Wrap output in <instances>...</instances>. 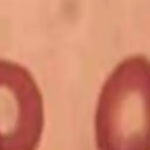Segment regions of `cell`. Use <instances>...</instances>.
Returning a JSON list of instances; mask_svg holds the SVG:
<instances>
[{
    "label": "cell",
    "mask_w": 150,
    "mask_h": 150,
    "mask_svg": "<svg viewBox=\"0 0 150 150\" xmlns=\"http://www.w3.org/2000/svg\"><path fill=\"white\" fill-rule=\"evenodd\" d=\"M43 123L42 95L30 71L0 59V150H36Z\"/></svg>",
    "instance_id": "obj_2"
},
{
    "label": "cell",
    "mask_w": 150,
    "mask_h": 150,
    "mask_svg": "<svg viewBox=\"0 0 150 150\" xmlns=\"http://www.w3.org/2000/svg\"><path fill=\"white\" fill-rule=\"evenodd\" d=\"M97 150H150V59L121 61L105 80L96 107Z\"/></svg>",
    "instance_id": "obj_1"
}]
</instances>
